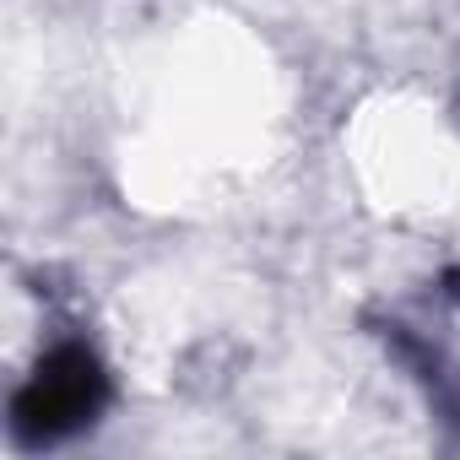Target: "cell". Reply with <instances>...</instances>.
Returning a JSON list of instances; mask_svg holds the SVG:
<instances>
[{
    "mask_svg": "<svg viewBox=\"0 0 460 460\" xmlns=\"http://www.w3.org/2000/svg\"><path fill=\"white\" fill-rule=\"evenodd\" d=\"M109 406V374L87 341H60L39 358L28 385L12 395V433L22 444H60L98 422Z\"/></svg>",
    "mask_w": 460,
    "mask_h": 460,
    "instance_id": "obj_1",
    "label": "cell"
}]
</instances>
